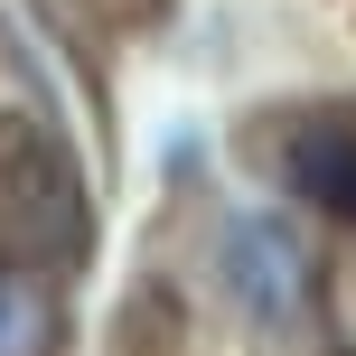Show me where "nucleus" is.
Returning a JSON list of instances; mask_svg holds the SVG:
<instances>
[{
  "instance_id": "obj_1",
  "label": "nucleus",
  "mask_w": 356,
  "mask_h": 356,
  "mask_svg": "<svg viewBox=\"0 0 356 356\" xmlns=\"http://www.w3.org/2000/svg\"><path fill=\"white\" fill-rule=\"evenodd\" d=\"M207 282L263 356L328 347V253L300 234L291 207H216L207 216Z\"/></svg>"
},
{
  "instance_id": "obj_2",
  "label": "nucleus",
  "mask_w": 356,
  "mask_h": 356,
  "mask_svg": "<svg viewBox=\"0 0 356 356\" xmlns=\"http://www.w3.org/2000/svg\"><path fill=\"white\" fill-rule=\"evenodd\" d=\"M0 244L66 282L94 272L104 253V197H94V160L75 122H47L10 94H0Z\"/></svg>"
},
{
  "instance_id": "obj_3",
  "label": "nucleus",
  "mask_w": 356,
  "mask_h": 356,
  "mask_svg": "<svg viewBox=\"0 0 356 356\" xmlns=\"http://www.w3.org/2000/svg\"><path fill=\"white\" fill-rule=\"evenodd\" d=\"M263 178L282 188V207L319 216V225H356V113L347 104H282L253 131Z\"/></svg>"
},
{
  "instance_id": "obj_4",
  "label": "nucleus",
  "mask_w": 356,
  "mask_h": 356,
  "mask_svg": "<svg viewBox=\"0 0 356 356\" xmlns=\"http://www.w3.org/2000/svg\"><path fill=\"white\" fill-rule=\"evenodd\" d=\"M0 356H75V282L0 244Z\"/></svg>"
},
{
  "instance_id": "obj_5",
  "label": "nucleus",
  "mask_w": 356,
  "mask_h": 356,
  "mask_svg": "<svg viewBox=\"0 0 356 356\" xmlns=\"http://www.w3.org/2000/svg\"><path fill=\"white\" fill-rule=\"evenodd\" d=\"M56 19H75V29H131V19H150L160 0H47Z\"/></svg>"
}]
</instances>
